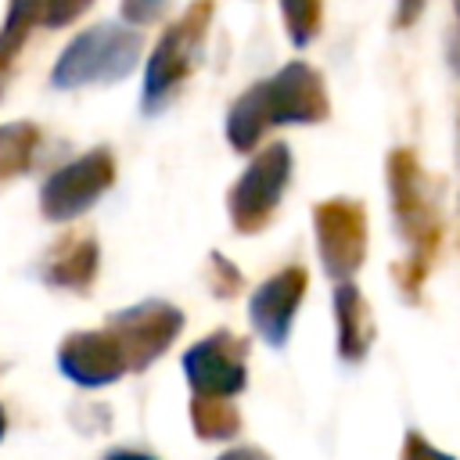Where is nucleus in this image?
Instances as JSON below:
<instances>
[{
	"instance_id": "nucleus-1",
	"label": "nucleus",
	"mask_w": 460,
	"mask_h": 460,
	"mask_svg": "<svg viewBox=\"0 0 460 460\" xmlns=\"http://www.w3.org/2000/svg\"><path fill=\"white\" fill-rule=\"evenodd\" d=\"M327 115V90L323 79L295 61L284 65L277 75H270L266 83H255L248 93L237 97V104L226 115V140L237 151H248L259 144V137L270 126H284V122H316Z\"/></svg>"
},
{
	"instance_id": "nucleus-2",
	"label": "nucleus",
	"mask_w": 460,
	"mask_h": 460,
	"mask_svg": "<svg viewBox=\"0 0 460 460\" xmlns=\"http://www.w3.org/2000/svg\"><path fill=\"white\" fill-rule=\"evenodd\" d=\"M140 58V36L122 25H93L79 32L54 65V86L72 90L86 83H111L133 72Z\"/></svg>"
},
{
	"instance_id": "nucleus-3",
	"label": "nucleus",
	"mask_w": 460,
	"mask_h": 460,
	"mask_svg": "<svg viewBox=\"0 0 460 460\" xmlns=\"http://www.w3.org/2000/svg\"><path fill=\"white\" fill-rule=\"evenodd\" d=\"M115 180V162L104 147L97 151H86L79 155L75 162L61 165L40 190V208L47 219L54 223H65V219H75L83 216Z\"/></svg>"
},
{
	"instance_id": "nucleus-4",
	"label": "nucleus",
	"mask_w": 460,
	"mask_h": 460,
	"mask_svg": "<svg viewBox=\"0 0 460 460\" xmlns=\"http://www.w3.org/2000/svg\"><path fill=\"white\" fill-rule=\"evenodd\" d=\"M205 25H208V0L205 4H194L187 11V18H180L158 40V47H155V54L147 61V72H144V104L147 108L162 104L183 83V75L190 72L198 50H201Z\"/></svg>"
},
{
	"instance_id": "nucleus-5",
	"label": "nucleus",
	"mask_w": 460,
	"mask_h": 460,
	"mask_svg": "<svg viewBox=\"0 0 460 460\" xmlns=\"http://www.w3.org/2000/svg\"><path fill=\"white\" fill-rule=\"evenodd\" d=\"M291 176V151L288 144H270L237 180L234 194H230V216L241 230L259 226L280 201L284 183Z\"/></svg>"
},
{
	"instance_id": "nucleus-6",
	"label": "nucleus",
	"mask_w": 460,
	"mask_h": 460,
	"mask_svg": "<svg viewBox=\"0 0 460 460\" xmlns=\"http://www.w3.org/2000/svg\"><path fill=\"white\" fill-rule=\"evenodd\" d=\"M180 313L165 302H140L133 309H122L111 316L108 331L119 338L129 367H147L165 345L180 334Z\"/></svg>"
},
{
	"instance_id": "nucleus-7",
	"label": "nucleus",
	"mask_w": 460,
	"mask_h": 460,
	"mask_svg": "<svg viewBox=\"0 0 460 460\" xmlns=\"http://www.w3.org/2000/svg\"><path fill=\"white\" fill-rule=\"evenodd\" d=\"M58 367L75 385L97 388V385L119 381L129 370V359L111 331H79V334L65 338V345L58 352Z\"/></svg>"
},
{
	"instance_id": "nucleus-8",
	"label": "nucleus",
	"mask_w": 460,
	"mask_h": 460,
	"mask_svg": "<svg viewBox=\"0 0 460 460\" xmlns=\"http://www.w3.org/2000/svg\"><path fill=\"white\" fill-rule=\"evenodd\" d=\"M230 345L234 341L226 338H208L183 356V370L198 399H230L244 388V363Z\"/></svg>"
},
{
	"instance_id": "nucleus-9",
	"label": "nucleus",
	"mask_w": 460,
	"mask_h": 460,
	"mask_svg": "<svg viewBox=\"0 0 460 460\" xmlns=\"http://www.w3.org/2000/svg\"><path fill=\"white\" fill-rule=\"evenodd\" d=\"M302 291H305V270L291 266V270H280L277 277H270L266 284H259V291L252 295V302H248L252 323L270 345H284L295 309L302 302Z\"/></svg>"
},
{
	"instance_id": "nucleus-10",
	"label": "nucleus",
	"mask_w": 460,
	"mask_h": 460,
	"mask_svg": "<svg viewBox=\"0 0 460 460\" xmlns=\"http://www.w3.org/2000/svg\"><path fill=\"white\" fill-rule=\"evenodd\" d=\"M93 266H97V248L93 241H75L61 259H54L47 266V280L50 284H61V288H75V284H86L93 277Z\"/></svg>"
},
{
	"instance_id": "nucleus-11",
	"label": "nucleus",
	"mask_w": 460,
	"mask_h": 460,
	"mask_svg": "<svg viewBox=\"0 0 460 460\" xmlns=\"http://www.w3.org/2000/svg\"><path fill=\"white\" fill-rule=\"evenodd\" d=\"M280 14L295 47H305L320 29V0H280Z\"/></svg>"
},
{
	"instance_id": "nucleus-12",
	"label": "nucleus",
	"mask_w": 460,
	"mask_h": 460,
	"mask_svg": "<svg viewBox=\"0 0 460 460\" xmlns=\"http://www.w3.org/2000/svg\"><path fill=\"white\" fill-rule=\"evenodd\" d=\"M32 155V129L29 126H0V176L18 172Z\"/></svg>"
},
{
	"instance_id": "nucleus-13",
	"label": "nucleus",
	"mask_w": 460,
	"mask_h": 460,
	"mask_svg": "<svg viewBox=\"0 0 460 460\" xmlns=\"http://www.w3.org/2000/svg\"><path fill=\"white\" fill-rule=\"evenodd\" d=\"M338 212H341V208H338ZM320 226H323V230H320V244H323V262H327V270L334 273V266H338V252L331 248V230H345V212H341V223H338V226H331V219H327V216H320ZM338 241H341L345 262H349V270H352V266L359 262V244H349V234H341Z\"/></svg>"
},
{
	"instance_id": "nucleus-14",
	"label": "nucleus",
	"mask_w": 460,
	"mask_h": 460,
	"mask_svg": "<svg viewBox=\"0 0 460 460\" xmlns=\"http://www.w3.org/2000/svg\"><path fill=\"white\" fill-rule=\"evenodd\" d=\"M90 7V0H43V22L47 25H68Z\"/></svg>"
},
{
	"instance_id": "nucleus-15",
	"label": "nucleus",
	"mask_w": 460,
	"mask_h": 460,
	"mask_svg": "<svg viewBox=\"0 0 460 460\" xmlns=\"http://www.w3.org/2000/svg\"><path fill=\"white\" fill-rule=\"evenodd\" d=\"M169 0H122V14H126V22H151V18H158V11L165 7Z\"/></svg>"
},
{
	"instance_id": "nucleus-16",
	"label": "nucleus",
	"mask_w": 460,
	"mask_h": 460,
	"mask_svg": "<svg viewBox=\"0 0 460 460\" xmlns=\"http://www.w3.org/2000/svg\"><path fill=\"white\" fill-rule=\"evenodd\" d=\"M424 11V0H399L395 4V25H413Z\"/></svg>"
},
{
	"instance_id": "nucleus-17",
	"label": "nucleus",
	"mask_w": 460,
	"mask_h": 460,
	"mask_svg": "<svg viewBox=\"0 0 460 460\" xmlns=\"http://www.w3.org/2000/svg\"><path fill=\"white\" fill-rule=\"evenodd\" d=\"M406 460H449V456L438 453V449H431V446H424L420 438H410V446H406Z\"/></svg>"
},
{
	"instance_id": "nucleus-18",
	"label": "nucleus",
	"mask_w": 460,
	"mask_h": 460,
	"mask_svg": "<svg viewBox=\"0 0 460 460\" xmlns=\"http://www.w3.org/2000/svg\"><path fill=\"white\" fill-rule=\"evenodd\" d=\"M32 4H36V0H14V4H11V29H14L18 22H25V18H29Z\"/></svg>"
},
{
	"instance_id": "nucleus-19",
	"label": "nucleus",
	"mask_w": 460,
	"mask_h": 460,
	"mask_svg": "<svg viewBox=\"0 0 460 460\" xmlns=\"http://www.w3.org/2000/svg\"><path fill=\"white\" fill-rule=\"evenodd\" d=\"M219 460H266L259 449H230V453H223Z\"/></svg>"
},
{
	"instance_id": "nucleus-20",
	"label": "nucleus",
	"mask_w": 460,
	"mask_h": 460,
	"mask_svg": "<svg viewBox=\"0 0 460 460\" xmlns=\"http://www.w3.org/2000/svg\"><path fill=\"white\" fill-rule=\"evenodd\" d=\"M104 460H155V456H147V453H133V449H115V453H108Z\"/></svg>"
},
{
	"instance_id": "nucleus-21",
	"label": "nucleus",
	"mask_w": 460,
	"mask_h": 460,
	"mask_svg": "<svg viewBox=\"0 0 460 460\" xmlns=\"http://www.w3.org/2000/svg\"><path fill=\"white\" fill-rule=\"evenodd\" d=\"M4 428H7V417H4V410H0V438H4Z\"/></svg>"
},
{
	"instance_id": "nucleus-22",
	"label": "nucleus",
	"mask_w": 460,
	"mask_h": 460,
	"mask_svg": "<svg viewBox=\"0 0 460 460\" xmlns=\"http://www.w3.org/2000/svg\"><path fill=\"white\" fill-rule=\"evenodd\" d=\"M453 7H456V18H460V0H453Z\"/></svg>"
},
{
	"instance_id": "nucleus-23",
	"label": "nucleus",
	"mask_w": 460,
	"mask_h": 460,
	"mask_svg": "<svg viewBox=\"0 0 460 460\" xmlns=\"http://www.w3.org/2000/svg\"><path fill=\"white\" fill-rule=\"evenodd\" d=\"M456 68H460V61H456Z\"/></svg>"
}]
</instances>
